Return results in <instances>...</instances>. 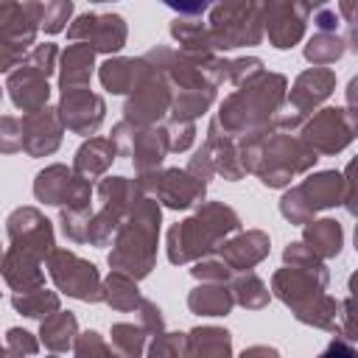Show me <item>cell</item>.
Wrapping results in <instances>:
<instances>
[{"label":"cell","mask_w":358,"mask_h":358,"mask_svg":"<svg viewBox=\"0 0 358 358\" xmlns=\"http://www.w3.org/2000/svg\"><path fill=\"white\" fill-rule=\"evenodd\" d=\"M352 112L344 115V109H322L305 129V143L313 151H338L352 140Z\"/></svg>","instance_id":"obj_6"},{"label":"cell","mask_w":358,"mask_h":358,"mask_svg":"<svg viewBox=\"0 0 358 358\" xmlns=\"http://www.w3.org/2000/svg\"><path fill=\"white\" fill-rule=\"evenodd\" d=\"M316 25H319L322 31H336V25H338V17H336L333 11H322V14L316 17Z\"/></svg>","instance_id":"obj_37"},{"label":"cell","mask_w":358,"mask_h":358,"mask_svg":"<svg viewBox=\"0 0 358 358\" xmlns=\"http://www.w3.org/2000/svg\"><path fill=\"white\" fill-rule=\"evenodd\" d=\"M266 28L274 48H291L305 28V8L296 6V0H266Z\"/></svg>","instance_id":"obj_11"},{"label":"cell","mask_w":358,"mask_h":358,"mask_svg":"<svg viewBox=\"0 0 358 358\" xmlns=\"http://www.w3.org/2000/svg\"><path fill=\"white\" fill-rule=\"evenodd\" d=\"M70 39H84L92 50H120L126 42V25L117 14H84L67 31Z\"/></svg>","instance_id":"obj_8"},{"label":"cell","mask_w":358,"mask_h":358,"mask_svg":"<svg viewBox=\"0 0 358 358\" xmlns=\"http://www.w3.org/2000/svg\"><path fill=\"white\" fill-rule=\"evenodd\" d=\"M282 90H285V78L282 76L257 73V81H249L246 90H241L232 98H227V103L221 106V117L218 120L229 131L263 126L268 120V115L277 112V106L282 101Z\"/></svg>","instance_id":"obj_3"},{"label":"cell","mask_w":358,"mask_h":358,"mask_svg":"<svg viewBox=\"0 0 358 358\" xmlns=\"http://www.w3.org/2000/svg\"><path fill=\"white\" fill-rule=\"evenodd\" d=\"M14 308L22 310L25 316H50L48 310H56L59 308V299L53 294H45L39 288H31V291H22L20 296H14Z\"/></svg>","instance_id":"obj_26"},{"label":"cell","mask_w":358,"mask_h":358,"mask_svg":"<svg viewBox=\"0 0 358 358\" xmlns=\"http://www.w3.org/2000/svg\"><path fill=\"white\" fill-rule=\"evenodd\" d=\"M59 140H62V120L53 109L39 106L22 117V148L31 157L56 151Z\"/></svg>","instance_id":"obj_12"},{"label":"cell","mask_w":358,"mask_h":358,"mask_svg":"<svg viewBox=\"0 0 358 358\" xmlns=\"http://www.w3.org/2000/svg\"><path fill=\"white\" fill-rule=\"evenodd\" d=\"M241 221L238 215L224 207V204H207L199 215L176 224L168 235V257L171 263H185L190 257L207 255L210 249H215L218 238L238 229Z\"/></svg>","instance_id":"obj_2"},{"label":"cell","mask_w":358,"mask_h":358,"mask_svg":"<svg viewBox=\"0 0 358 358\" xmlns=\"http://www.w3.org/2000/svg\"><path fill=\"white\" fill-rule=\"evenodd\" d=\"M305 56L313 64H330V62H336L341 56V39L336 34L322 31L316 39H310V45L305 48Z\"/></svg>","instance_id":"obj_27"},{"label":"cell","mask_w":358,"mask_h":358,"mask_svg":"<svg viewBox=\"0 0 358 358\" xmlns=\"http://www.w3.org/2000/svg\"><path fill=\"white\" fill-rule=\"evenodd\" d=\"M48 76H42L39 70H34L31 64L20 67L17 73H11L8 78V90H11V98L20 109L25 112H34L39 106H45L48 101Z\"/></svg>","instance_id":"obj_16"},{"label":"cell","mask_w":358,"mask_h":358,"mask_svg":"<svg viewBox=\"0 0 358 358\" xmlns=\"http://www.w3.org/2000/svg\"><path fill=\"white\" fill-rule=\"evenodd\" d=\"M266 252H268V238H266L263 232H246V235L229 241L221 255H224L227 266L249 268V266H255L257 260H263Z\"/></svg>","instance_id":"obj_17"},{"label":"cell","mask_w":358,"mask_h":358,"mask_svg":"<svg viewBox=\"0 0 358 358\" xmlns=\"http://www.w3.org/2000/svg\"><path fill=\"white\" fill-rule=\"evenodd\" d=\"M22 148V123L14 117H0V151L11 154Z\"/></svg>","instance_id":"obj_31"},{"label":"cell","mask_w":358,"mask_h":358,"mask_svg":"<svg viewBox=\"0 0 358 358\" xmlns=\"http://www.w3.org/2000/svg\"><path fill=\"white\" fill-rule=\"evenodd\" d=\"M73 14V0H50L45 6V14H42V25L48 34H59L67 22V17Z\"/></svg>","instance_id":"obj_30"},{"label":"cell","mask_w":358,"mask_h":358,"mask_svg":"<svg viewBox=\"0 0 358 358\" xmlns=\"http://www.w3.org/2000/svg\"><path fill=\"white\" fill-rule=\"evenodd\" d=\"M168 103H171L168 87H165V81L159 78V73L154 67L145 76V81L134 90V98L126 103V123L129 126H148V123H154V120L162 117V112L168 109Z\"/></svg>","instance_id":"obj_9"},{"label":"cell","mask_w":358,"mask_h":358,"mask_svg":"<svg viewBox=\"0 0 358 358\" xmlns=\"http://www.w3.org/2000/svg\"><path fill=\"white\" fill-rule=\"evenodd\" d=\"M115 143L109 140H101V137H92L90 143H84L76 154V173L90 179V176H98L106 171V165L115 159Z\"/></svg>","instance_id":"obj_18"},{"label":"cell","mask_w":358,"mask_h":358,"mask_svg":"<svg viewBox=\"0 0 358 358\" xmlns=\"http://www.w3.org/2000/svg\"><path fill=\"white\" fill-rule=\"evenodd\" d=\"M8 235L17 249H25L36 257H45L53 246V229L50 221L42 218L34 207H20L8 218Z\"/></svg>","instance_id":"obj_10"},{"label":"cell","mask_w":358,"mask_h":358,"mask_svg":"<svg viewBox=\"0 0 358 358\" xmlns=\"http://www.w3.org/2000/svg\"><path fill=\"white\" fill-rule=\"evenodd\" d=\"M305 246L316 255V257H330L341 249V227L330 218L324 221H313L305 227Z\"/></svg>","instance_id":"obj_20"},{"label":"cell","mask_w":358,"mask_h":358,"mask_svg":"<svg viewBox=\"0 0 358 358\" xmlns=\"http://www.w3.org/2000/svg\"><path fill=\"white\" fill-rule=\"evenodd\" d=\"M336 78L330 70H308L296 78L294 90H291V106H294V117H288L285 126H294L299 117H305L319 101H324L333 90Z\"/></svg>","instance_id":"obj_14"},{"label":"cell","mask_w":358,"mask_h":358,"mask_svg":"<svg viewBox=\"0 0 358 358\" xmlns=\"http://www.w3.org/2000/svg\"><path fill=\"white\" fill-rule=\"evenodd\" d=\"M213 101V87H193V90H182V95L173 103V117L176 120H193L196 115H201Z\"/></svg>","instance_id":"obj_24"},{"label":"cell","mask_w":358,"mask_h":358,"mask_svg":"<svg viewBox=\"0 0 358 358\" xmlns=\"http://www.w3.org/2000/svg\"><path fill=\"white\" fill-rule=\"evenodd\" d=\"M73 333H76V319H73L70 313H59V316H53V319H48V322L42 324V338H45L53 350L67 347V341H70Z\"/></svg>","instance_id":"obj_28"},{"label":"cell","mask_w":358,"mask_h":358,"mask_svg":"<svg viewBox=\"0 0 358 358\" xmlns=\"http://www.w3.org/2000/svg\"><path fill=\"white\" fill-rule=\"evenodd\" d=\"M162 3H165V6H171V8H173V11H179V14L196 17V14L207 11L213 0H162Z\"/></svg>","instance_id":"obj_35"},{"label":"cell","mask_w":358,"mask_h":358,"mask_svg":"<svg viewBox=\"0 0 358 358\" xmlns=\"http://www.w3.org/2000/svg\"><path fill=\"white\" fill-rule=\"evenodd\" d=\"M193 274L196 277H201V280H215V282H224L227 277H229V266L221 260V263H199L196 268H193Z\"/></svg>","instance_id":"obj_34"},{"label":"cell","mask_w":358,"mask_h":358,"mask_svg":"<svg viewBox=\"0 0 358 358\" xmlns=\"http://www.w3.org/2000/svg\"><path fill=\"white\" fill-rule=\"evenodd\" d=\"M344 11H347V20H352V0H344Z\"/></svg>","instance_id":"obj_39"},{"label":"cell","mask_w":358,"mask_h":358,"mask_svg":"<svg viewBox=\"0 0 358 358\" xmlns=\"http://www.w3.org/2000/svg\"><path fill=\"white\" fill-rule=\"evenodd\" d=\"M48 266H50V274L56 280V285L76 296V299H101V280H98V271L92 263L76 257L73 252H50L48 257Z\"/></svg>","instance_id":"obj_5"},{"label":"cell","mask_w":358,"mask_h":358,"mask_svg":"<svg viewBox=\"0 0 358 358\" xmlns=\"http://www.w3.org/2000/svg\"><path fill=\"white\" fill-rule=\"evenodd\" d=\"M227 73L232 76L235 84H243V78L257 76V73H263V70H260V59H241V62H232Z\"/></svg>","instance_id":"obj_33"},{"label":"cell","mask_w":358,"mask_h":358,"mask_svg":"<svg viewBox=\"0 0 358 358\" xmlns=\"http://www.w3.org/2000/svg\"><path fill=\"white\" fill-rule=\"evenodd\" d=\"M157 232H159V207L151 199H140L131 210L129 224L120 229V238L115 252L109 255V263L129 277L148 274L154 263Z\"/></svg>","instance_id":"obj_1"},{"label":"cell","mask_w":358,"mask_h":358,"mask_svg":"<svg viewBox=\"0 0 358 358\" xmlns=\"http://www.w3.org/2000/svg\"><path fill=\"white\" fill-rule=\"evenodd\" d=\"M17 14H20V3L17 0H0V31H6Z\"/></svg>","instance_id":"obj_36"},{"label":"cell","mask_w":358,"mask_h":358,"mask_svg":"<svg viewBox=\"0 0 358 358\" xmlns=\"http://www.w3.org/2000/svg\"><path fill=\"white\" fill-rule=\"evenodd\" d=\"M53 62H56V45H39L25 59V64H31L34 70H39L42 76H50L53 73Z\"/></svg>","instance_id":"obj_32"},{"label":"cell","mask_w":358,"mask_h":358,"mask_svg":"<svg viewBox=\"0 0 358 358\" xmlns=\"http://www.w3.org/2000/svg\"><path fill=\"white\" fill-rule=\"evenodd\" d=\"M154 67L145 59H109L101 67V81L112 92H134Z\"/></svg>","instance_id":"obj_15"},{"label":"cell","mask_w":358,"mask_h":358,"mask_svg":"<svg viewBox=\"0 0 358 358\" xmlns=\"http://www.w3.org/2000/svg\"><path fill=\"white\" fill-rule=\"evenodd\" d=\"M190 308L196 313H207V316H221L232 308V296L224 288H196L190 294Z\"/></svg>","instance_id":"obj_25"},{"label":"cell","mask_w":358,"mask_h":358,"mask_svg":"<svg viewBox=\"0 0 358 358\" xmlns=\"http://www.w3.org/2000/svg\"><path fill=\"white\" fill-rule=\"evenodd\" d=\"M327 0H302V8H313V6H324Z\"/></svg>","instance_id":"obj_38"},{"label":"cell","mask_w":358,"mask_h":358,"mask_svg":"<svg viewBox=\"0 0 358 358\" xmlns=\"http://www.w3.org/2000/svg\"><path fill=\"white\" fill-rule=\"evenodd\" d=\"M98 3H101V0H98Z\"/></svg>","instance_id":"obj_40"},{"label":"cell","mask_w":358,"mask_h":358,"mask_svg":"<svg viewBox=\"0 0 358 358\" xmlns=\"http://www.w3.org/2000/svg\"><path fill=\"white\" fill-rule=\"evenodd\" d=\"M59 120L78 134H92L103 120V101L84 87H64Z\"/></svg>","instance_id":"obj_7"},{"label":"cell","mask_w":358,"mask_h":358,"mask_svg":"<svg viewBox=\"0 0 358 358\" xmlns=\"http://www.w3.org/2000/svg\"><path fill=\"white\" fill-rule=\"evenodd\" d=\"M92 76V48L73 45L62 62V87H84Z\"/></svg>","instance_id":"obj_21"},{"label":"cell","mask_w":358,"mask_h":358,"mask_svg":"<svg viewBox=\"0 0 358 358\" xmlns=\"http://www.w3.org/2000/svg\"><path fill=\"white\" fill-rule=\"evenodd\" d=\"M235 296H238V302L246 305V308H260V305L268 299V291H266V285H263L255 274H246V277H241V280L235 282Z\"/></svg>","instance_id":"obj_29"},{"label":"cell","mask_w":358,"mask_h":358,"mask_svg":"<svg viewBox=\"0 0 358 358\" xmlns=\"http://www.w3.org/2000/svg\"><path fill=\"white\" fill-rule=\"evenodd\" d=\"M263 6L266 0H224L213 11V28H210L213 45L215 48L255 45L260 39Z\"/></svg>","instance_id":"obj_4"},{"label":"cell","mask_w":358,"mask_h":358,"mask_svg":"<svg viewBox=\"0 0 358 358\" xmlns=\"http://www.w3.org/2000/svg\"><path fill=\"white\" fill-rule=\"evenodd\" d=\"M154 179H157V182L143 179L140 187H143V190H145V187L157 190V196H159L168 207H173V210L190 207V204L201 201V196H204V182L196 179L190 171H165L162 176H154Z\"/></svg>","instance_id":"obj_13"},{"label":"cell","mask_w":358,"mask_h":358,"mask_svg":"<svg viewBox=\"0 0 358 358\" xmlns=\"http://www.w3.org/2000/svg\"><path fill=\"white\" fill-rule=\"evenodd\" d=\"M168 148V137L165 131H134V165L140 171H148V168H157L162 154Z\"/></svg>","instance_id":"obj_22"},{"label":"cell","mask_w":358,"mask_h":358,"mask_svg":"<svg viewBox=\"0 0 358 358\" xmlns=\"http://www.w3.org/2000/svg\"><path fill=\"white\" fill-rule=\"evenodd\" d=\"M70 185H73V173L64 168V165H50L48 171H42L36 176V185H34V193L39 201H48V204H64L67 193H70Z\"/></svg>","instance_id":"obj_19"},{"label":"cell","mask_w":358,"mask_h":358,"mask_svg":"<svg viewBox=\"0 0 358 358\" xmlns=\"http://www.w3.org/2000/svg\"><path fill=\"white\" fill-rule=\"evenodd\" d=\"M101 296H103L112 308H117V310H129V308L137 305V288H134V282L129 280V274H123V271L109 274V280L101 285Z\"/></svg>","instance_id":"obj_23"}]
</instances>
